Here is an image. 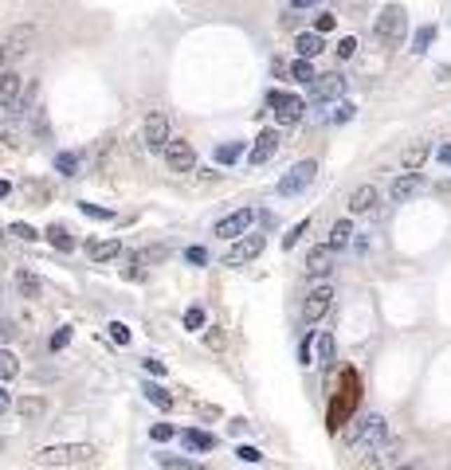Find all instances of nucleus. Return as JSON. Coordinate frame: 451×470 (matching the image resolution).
Segmentation results:
<instances>
[{"label":"nucleus","instance_id":"7c9ffc66","mask_svg":"<svg viewBox=\"0 0 451 470\" xmlns=\"http://www.w3.org/2000/svg\"><path fill=\"white\" fill-rule=\"evenodd\" d=\"M55 169L63 172V177H79V157H75V153H59V157H55Z\"/></svg>","mask_w":451,"mask_h":470},{"label":"nucleus","instance_id":"c756f323","mask_svg":"<svg viewBox=\"0 0 451 470\" xmlns=\"http://www.w3.org/2000/svg\"><path fill=\"white\" fill-rule=\"evenodd\" d=\"M48 240L55 243V247H59V251H71V247H75V240H71V235H67V228H55V223H51V228H48Z\"/></svg>","mask_w":451,"mask_h":470},{"label":"nucleus","instance_id":"a211bd4d","mask_svg":"<svg viewBox=\"0 0 451 470\" xmlns=\"http://www.w3.org/2000/svg\"><path fill=\"white\" fill-rule=\"evenodd\" d=\"M389 192H392V200L396 204L408 200V196H416V192H420V172H404V177H396Z\"/></svg>","mask_w":451,"mask_h":470},{"label":"nucleus","instance_id":"603ef678","mask_svg":"<svg viewBox=\"0 0 451 470\" xmlns=\"http://www.w3.org/2000/svg\"><path fill=\"white\" fill-rule=\"evenodd\" d=\"M12 333H16V325L12 321H0V337H12Z\"/></svg>","mask_w":451,"mask_h":470},{"label":"nucleus","instance_id":"dca6fc26","mask_svg":"<svg viewBox=\"0 0 451 470\" xmlns=\"http://www.w3.org/2000/svg\"><path fill=\"white\" fill-rule=\"evenodd\" d=\"M20 87H24V75L0 71V106H12V102L20 98Z\"/></svg>","mask_w":451,"mask_h":470},{"label":"nucleus","instance_id":"f3484780","mask_svg":"<svg viewBox=\"0 0 451 470\" xmlns=\"http://www.w3.org/2000/svg\"><path fill=\"white\" fill-rule=\"evenodd\" d=\"M294 51H299L302 59H314V55H322V51H326V43H322V31H299Z\"/></svg>","mask_w":451,"mask_h":470},{"label":"nucleus","instance_id":"f8f14e48","mask_svg":"<svg viewBox=\"0 0 451 470\" xmlns=\"http://www.w3.org/2000/svg\"><path fill=\"white\" fill-rule=\"evenodd\" d=\"M377 204H381V192H377V184H357V189L350 192V212H353V216H369Z\"/></svg>","mask_w":451,"mask_h":470},{"label":"nucleus","instance_id":"5fc2aeb1","mask_svg":"<svg viewBox=\"0 0 451 470\" xmlns=\"http://www.w3.org/2000/svg\"><path fill=\"white\" fill-rule=\"evenodd\" d=\"M0 63H4V47H0Z\"/></svg>","mask_w":451,"mask_h":470},{"label":"nucleus","instance_id":"5701e85b","mask_svg":"<svg viewBox=\"0 0 451 470\" xmlns=\"http://www.w3.org/2000/svg\"><path fill=\"white\" fill-rule=\"evenodd\" d=\"M330 243H334V247H350V243H353V220H338V223H334V228H330Z\"/></svg>","mask_w":451,"mask_h":470},{"label":"nucleus","instance_id":"49530a36","mask_svg":"<svg viewBox=\"0 0 451 470\" xmlns=\"http://www.w3.org/2000/svg\"><path fill=\"white\" fill-rule=\"evenodd\" d=\"M67 341H71V330H59L55 337H51V353H55V349H67Z\"/></svg>","mask_w":451,"mask_h":470},{"label":"nucleus","instance_id":"a19ab883","mask_svg":"<svg viewBox=\"0 0 451 470\" xmlns=\"http://www.w3.org/2000/svg\"><path fill=\"white\" fill-rule=\"evenodd\" d=\"M236 459L240 462H263V450L259 447H240L236 450Z\"/></svg>","mask_w":451,"mask_h":470},{"label":"nucleus","instance_id":"37998d69","mask_svg":"<svg viewBox=\"0 0 451 470\" xmlns=\"http://www.w3.org/2000/svg\"><path fill=\"white\" fill-rule=\"evenodd\" d=\"M141 369H145V372H153V376H165V360H157V357H145V360H141Z\"/></svg>","mask_w":451,"mask_h":470},{"label":"nucleus","instance_id":"0eeeda50","mask_svg":"<svg viewBox=\"0 0 451 470\" xmlns=\"http://www.w3.org/2000/svg\"><path fill=\"white\" fill-rule=\"evenodd\" d=\"M251 223H255V212H251V208H236V212H228L224 220H216L212 235H220V240H240V235H248Z\"/></svg>","mask_w":451,"mask_h":470},{"label":"nucleus","instance_id":"412c9836","mask_svg":"<svg viewBox=\"0 0 451 470\" xmlns=\"http://www.w3.org/2000/svg\"><path fill=\"white\" fill-rule=\"evenodd\" d=\"M87 255L94 263H110V259H118V255H122V243L118 240H99V243H90V247H87Z\"/></svg>","mask_w":451,"mask_h":470},{"label":"nucleus","instance_id":"c9c22d12","mask_svg":"<svg viewBox=\"0 0 451 470\" xmlns=\"http://www.w3.org/2000/svg\"><path fill=\"white\" fill-rule=\"evenodd\" d=\"M338 59H353V55H357V40H353V36H345V40H338Z\"/></svg>","mask_w":451,"mask_h":470},{"label":"nucleus","instance_id":"72a5a7b5","mask_svg":"<svg viewBox=\"0 0 451 470\" xmlns=\"http://www.w3.org/2000/svg\"><path fill=\"white\" fill-rule=\"evenodd\" d=\"M353 114H357V106H353V102H338V106H334V114H330V122H353Z\"/></svg>","mask_w":451,"mask_h":470},{"label":"nucleus","instance_id":"423d86ee","mask_svg":"<svg viewBox=\"0 0 451 470\" xmlns=\"http://www.w3.org/2000/svg\"><path fill=\"white\" fill-rule=\"evenodd\" d=\"M141 141H145V149H150V153H165V145L173 141L169 118H165V114H150L145 126H141Z\"/></svg>","mask_w":451,"mask_h":470},{"label":"nucleus","instance_id":"a878e982","mask_svg":"<svg viewBox=\"0 0 451 470\" xmlns=\"http://www.w3.org/2000/svg\"><path fill=\"white\" fill-rule=\"evenodd\" d=\"M431 40H436V24H424V28L412 36V55H424V51L431 47Z\"/></svg>","mask_w":451,"mask_h":470},{"label":"nucleus","instance_id":"4468645a","mask_svg":"<svg viewBox=\"0 0 451 470\" xmlns=\"http://www.w3.org/2000/svg\"><path fill=\"white\" fill-rule=\"evenodd\" d=\"M310 90H314V102L341 98V94H345V79H341V75H318V79L310 82Z\"/></svg>","mask_w":451,"mask_h":470},{"label":"nucleus","instance_id":"09e8293b","mask_svg":"<svg viewBox=\"0 0 451 470\" xmlns=\"http://www.w3.org/2000/svg\"><path fill=\"white\" fill-rule=\"evenodd\" d=\"M12 400H8V392H4V381H0V411H8Z\"/></svg>","mask_w":451,"mask_h":470},{"label":"nucleus","instance_id":"864d4df0","mask_svg":"<svg viewBox=\"0 0 451 470\" xmlns=\"http://www.w3.org/2000/svg\"><path fill=\"white\" fill-rule=\"evenodd\" d=\"M396 470H416V467H396Z\"/></svg>","mask_w":451,"mask_h":470},{"label":"nucleus","instance_id":"a18cd8bd","mask_svg":"<svg viewBox=\"0 0 451 470\" xmlns=\"http://www.w3.org/2000/svg\"><path fill=\"white\" fill-rule=\"evenodd\" d=\"M150 435H153L157 443H165V439H173V427H169V423H157V427H153Z\"/></svg>","mask_w":451,"mask_h":470},{"label":"nucleus","instance_id":"c85d7f7f","mask_svg":"<svg viewBox=\"0 0 451 470\" xmlns=\"http://www.w3.org/2000/svg\"><path fill=\"white\" fill-rule=\"evenodd\" d=\"M306 231H310V216H306V220H299L291 231H287V235H282V247H287V251H291V247H299V240L306 235Z\"/></svg>","mask_w":451,"mask_h":470},{"label":"nucleus","instance_id":"de8ad7c7","mask_svg":"<svg viewBox=\"0 0 451 470\" xmlns=\"http://www.w3.org/2000/svg\"><path fill=\"white\" fill-rule=\"evenodd\" d=\"M436 161H440V165H448V169H451V141H443L440 149H436Z\"/></svg>","mask_w":451,"mask_h":470},{"label":"nucleus","instance_id":"e433bc0d","mask_svg":"<svg viewBox=\"0 0 451 470\" xmlns=\"http://www.w3.org/2000/svg\"><path fill=\"white\" fill-rule=\"evenodd\" d=\"M12 235H16V240H24V243L40 240V231L31 228V223H12Z\"/></svg>","mask_w":451,"mask_h":470},{"label":"nucleus","instance_id":"f704fd0d","mask_svg":"<svg viewBox=\"0 0 451 470\" xmlns=\"http://www.w3.org/2000/svg\"><path fill=\"white\" fill-rule=\"evenodd\" d=\"M314 345H318V337L306 333V341L299 345V360H302V365H314Z\"/></svg>","mask_w":451,"mask_h":470},{"label":"nucleus","instance_id":"8fccbe9b","mask_svg":"<svg viewBox=\"0 0 451 470\" xmlns=\"http://www.w3.org/2000/svg\"><path fill=\"white\" fill-rule=\"evenodd\" d=\"M161 462H165V467H189L185 459H173V455H161Z\"/></svg>","mask_w":451,"mask_h":470},{"label":"nucleus","instance_id":"2eb2a0df","mask_svg":"<svg viewBox=\"0 0 451 470\" xmlns=\"http://www.w3.org/2000/svg\"><path fill=\"white\" fill-rule=\"evenodd\" d=\"M428 157H431V145H428V141H412V145H404V153H401V169H404V172H420Z\"/></svg>","mask_w":451,"mask_h":470},{"label":"nucleus","instance_id":"4c0bfd02","mask_svg":"<svg viewBox=\"0 0 451 470\" xmlns=\"http://www.w3.org/2000/svg\"><path fill=\"white\" fill-rule=\"evenodd\" d=\"M79 208H83V216H94V220H114V212H110V208H99V204H87V200H83Z\"/></svg>","mask_w":451,"mask_h":470},{"label":"nucleus","instance_id":"f03ea898","mask_svg":"<svg viewBox=\"0 0 451 470\" xmlns=\"http://www.w3.org/2000/svg\"><path fill=\"white\" fill-rule=\"evenodd\" d=\"M404 31H408V12H404L401 4L381 8V16H377V24H373V36H377L381 43H401Z\"/></svg>","mask_w":451,"mask_h":470},{"label":"nucleus","instance_id":"9d476101","mask_svg":"<svg viewBox=\"0 0 451 470\" xmlns=\"http://www.w3.org/2000/svg\"><path fill=\"white\" fill-rule=\"evenodd\" d=\"M263 247H267V240H263V235H248V240H236L228 247V255H224V263H228V267H240V263H251V259H259L263 255Z\"/></svg>","mask_w":451,"mask_h":470},{"label":"nucleus","instance_id":"3c124183","mask_svg":"<svg viewBox=\"0 0 451 470\" xmlns=\"http://www.w3.org/2000/svg\"><path fill=\"white\" fill-rule=\"evenodd\" d=\"M314 4H322V0H291V8H314Z\"/></svg>","mask_w":451,"mask_h":470},{"label":"nucleus","instance_id":"6ab92c4d","mask_svg":"<svg viewBox=\"0 0 451 470\" xmlns=\"http://www.w3.org/2000/svg\"><path fill=\"white\" fill-rule=\"evenodd\" d=\"M16 411H20L24 423H40L43 416H48V400H40V396H24V400L16 404Z\"/></svg>","mask_w":451,"mask_h":470},{"label":"nucleus","instance_id":"bb28decb","mask_svg":"<svg viewBox=\"0 0 451 470\" xmlns=\"http://www.w3.org/2000/svg\"><path fill=\"white\" fill-rule=\"evenodd\" d=\"M334 349H338V345H334V333H318V365L330 369V365H334Z\"/></svg>","mask_w":451,"mask_h":470},{"label":"nucleus","instance_id":"473e14b6","mask_svg":"<svg viewBox=\"0 0 451 470\" xmlns=\"http://www.w3.org/2000/svg\"><path fill=\"white\" fill-rule=\"evenodd\" d=\"M106 333H110L114 345H130V325H122V321H110V325H106Z\"/></svg>","mask_w":451,"mask_h":470},{"label":"nucleus","instance_id":"1a4fd4ad","mask_svg":"<svg viewBox=\"0 0 451 470\" xmlns=\"http://www.w3.org/2000/svg\"><path fill=\"white\" fill-rule=\"evenodd\" d=\"M165 165H169L173 172H192L196 169V149H192L185 138H173L169 145H165Z\"/></svg>","mask_w":451,"mask_h":470},{"label":"nucleus","instance_id":"7ed1b4c3","mask_svg":"<svg viewBox=\"0 0 451 470\" xmlns=\"http://www.w3.org/2000/svg\"><path fill=\"white\" fill-rule=\"evenodd\" d=\"M385 439H389V423H385L381 416H369V420H361L357 431L350 435V447L353 450H369V455H373Z\"/></svg>","mask_w":451,"mask_h":470},{"label":"nucleus","instance_id":"c03bdc74","mask_svg":"<svg viewBox=\"0 0 451 470\" xmlns=\"http://www.w3.org/2000/svg\"><path fill=\"white\" fill-rule=\"evenodd\" d=\"M185 259L201 267V263H208V251H204V247H189V251H185Z\"/></svg>","mask_w":451,"mask_h":470},{"label":"nucleus","instance_id":"393cba45","mask_svg":"<svg viewBox=\"0 0 451 470\" xmlns=\"http://www.w3.org/2000/svg\"><path fill=\"white\" fill-rule=\"evenodd\" d=\"M16 291L20 294H28V298H40V279H36V274H31V270H20V274H16Z\"/></svg>","mask_w":451,"mask_h":470},{"label":"nucleus","instance_id":"39448f33","mask_svg":"<svg viewBox=\"0 0 451 470\" xmlns=\"http://www.w3.org/2000/svg\"><path fill=\"white\" fill-rule=\"evenodd\" d=\"M314 177H318V161H299V165L279 180V196H299V192H306L314 184Z\"/></svg>","mask_w":451,"mask_h":470},{"label":"nucleus","instance_id":"79ce46f5","mask_svg":"<svg viewBox=\"0 0 451 470\" xmlns=\"http://www.w3.org/2000/svg\"><path fill=\"white\" fill-rule=\"evenodd\" d=\"M0 141H4V145H20V133L12 130L8 122H0Z\"/></svg>","mask_w":451,"mask_h":470},{"label":"nucleus","instance_id":"2f4dec72","mask_svg":"<svg viewBox=\"0 0 451 470\" xmlns=\"http://www.w3.org/2000/svg\"><path fill=\"white\" fill-rule=\"evenodd\" d=\"M240 153H243V141H231V145H220V149H216V161H220V165H231Z\"/></svg>","mask_w":451,"mask_h":470},{"label":"nucleus","instance_id":"cd10ccee","mask_svg":"<svg viewBox=\"0 0 451 470\" xmlns=\"http://www.w3.org/2000/svg\"><path fill=\"white\" fill-rule=\"evenodd\" d=\"M16 372H20V360H16V353L0 349V381H12Z\"/></svg>","mask_w":451,"mask_h":470},{"label":"nucleus","instance_id":"ddd939ff","mask_svg":"<svg viewBox=\"0 0 451 470\" xmlns=\"http://www.w3.org/2000/svg\"><path fill=\"white\" fill-rule=\"evenodd\" d=\"M275 153H279V133L263 130L259 138H255V145H251V153H248V165H267Z\"/></svg>","mask_w":451,"mask_h":470},{"label":"nucleus","instance_id":"58836bf2","mask_svg":"<svg viewBox=\"0 0 451 470\" xmlns=\"http://www.w3.org/2000/svg\"><path fill=\"white\" fill-rule=\"evenodd\" d=\"M201 325H204V310L201 306H192V310L185 314V330H201Z\"/></svg>","mask_w":451,"mask_h":470},{"label":"nucleus","instance_id":"9b49d317","mask_svg":"<svg viewBox=\"0 0 451 470\" xmlns=\"http://www.w3.org/2000/svg\"><path fill=\"white\" fill-rule=\"evenodd\" d=\"M330 306H334V291L330 286H314V291L306 294V306H302V321H306V325L322 321L330 314Z\"/></svg>","mask_w":451,"mask_h":470},{"label":"nucleus","instance_id":"6e6552de","mask_svg":"<svg viewBox=\"0 0 451 470\" xmlns=\"http://www.w3.org/2000/svg\"><path fill=\"white\" fill-rule=\"evenodd\" d=\"M334 259H338V247H334L330 240L318 243V247H310L306 251V274H310V279H326V274L334 270Z\"/></svg>","mask_w":451,"mask_h":470},{"label":"nucleus","instance_id":"ea45409f","mask_svg":"<svg viewBox=\"0 0 451 470\" xmlns=\"http://www.w3.org/2000/svg\"><path fill=\"white\" fill-rule=\"evenodd\" d=\"M334 24H338V16H334V12H322L318 20H314V31H322V36H326V31H334Z\"/></svg>","mask_w":451,"mask_h":470},{"label":"nucleus","instance_id":"4be33fe9","mask_svg":"<svg viewBox=\"0 0 451 470\" xmlns=\"http://www.w3.org/2000/svg\"><path fill=\"white\" fill-rule=\"evenodd\" d=\"M141 392H145V400H150L153 408H161V411H173V404H177L169 396V388H161V384H145Z\"/></svg>","mask_w":451,"mask_h":470},{"label":"nucleus","instance_id":"b1692460","mask_svg":"<svg viewBox=\"0 0 451 470\" xmlns=\"http://www.w3.org/2000/svg\"><path fill=\"white\" fill-rule=\"evenodd\" d=\"M291 79H294V82H306V87H310V82L318 79V75H314V63H310V59H302V55H299V59L291 63Z\"/></svg>","mask_w":451,"mask_h":470},{"label":"nucleus","instance_id":"20e7f679","mask_svg":"<svg viewBox=\"0 0 451 470\" xmlns=\"http://www.w3.org/2000/svg\"><path fill=\"white\" fill-rule=\"evenodd\" d=\"M267 106L275 110V118H279L282 126L302 122V110H306V102H302L299 94H287V90H267Z\"/></svg>","mask_w":451,"mask_h":470},{"label":"nucleus","instance_id":"aec40b11","mask_svg":"<svg viewBox=\"0 0 451 470\" xmlns=\"http://www.w3.org/2000/svg\"><path fill=\"white\" fill-rule=\"evenodd\" d=\"M180 443L189 450H196V455H204V450H212L216 447V435H208V431H196V427H189V431H180Z\"/></svg>","mask_w":451,"mask_h":470},{"label":"nucleus","instance_id":"f257e3e1","mask_svg":"<svg viewBox=\"0 0 451 470\" xmlns=\"http://www.w3.org/2000/svg\"><path fill=\"white\" fill-rule=\"evenodd\" d=\"M31 462L43 470H71V467H87L94 462V447L90 443H51L31 455Z\"/></svg>","mask_w":451,"mask_h":470}]
</instances>
